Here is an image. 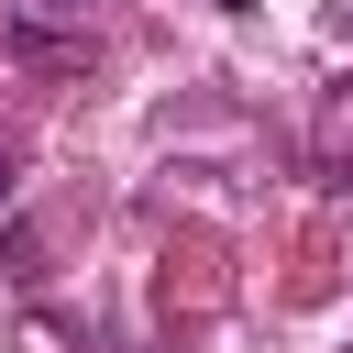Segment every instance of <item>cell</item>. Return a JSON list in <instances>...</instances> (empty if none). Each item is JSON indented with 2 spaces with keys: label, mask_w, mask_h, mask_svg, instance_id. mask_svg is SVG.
<instances>
[{
  "label": "cell",
  "mask_w": 353,
  "mask_h": 353,
  "mask_svg": "<svg viewBox=\"0 0 353 353\" xmlns=\"http://www.w3.org/2000/svg\"><path fill=\"white\" fill-rule=\"evenodd\" d=\"M11 55H22V66H88V33H44V22H11Z\"/></svg>",
  "instance_id": "obj_1"
},
{
  "label": "cell",
  "mask_w": 353,
  "mask_h": 353,
  "mask_svg": "<svg viewBox=\"0 0 353 353\" xmlns=\"http://www.w3.org/2000/svg\"><path fill=\"white\" fill-rule=\"evenodd\" d=\"M320 22H331V33H342V44H353V0H320Z\"/></svg>",
  "instance_id": "obj_2"
},
{
  "label": "cell",
  "mask_w": 353,
  "mask_h": 353,
  "mask_svg": "<svg viewBox=\"0 0 353 353\" xmlns=\"http://www.w3.org/2000/svg\"><path fill=\"white\" fill-rule=\"evenodd\" d=\"M0 199H11V143H0Z\"/></svg>",
  "instance_id": "obj_3"
},
{
  "label": "cell",
  "mask_w": 353,
  "mask_h": 353,
  "mask_svg": "<svg viewBox=\"0 0 353 353\" xmlns=\"http://www.w3.org/2000/svg\"><path fill=\"white\" fill-rule=\"evenodd\" d=\"M221 11H254V0H221Z\"/></svg>",
  "instance_id": "obj_4"
}]
</instances>
